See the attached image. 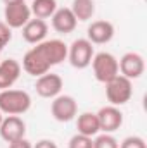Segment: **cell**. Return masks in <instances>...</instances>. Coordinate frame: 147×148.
I'll return each instance as SVG.
<instances>
[{"label": "cell", "mask_w": 147, "mask_h": 148, "mask_svg": "<svg viewBox=\"0 0 147 148\" xmlns=\"http://www.w3.org/2000/svg\"><path fill=\"white\" fill-rule=\"evenodd\" d=\"M30 10L37 19L45 21L47 17H52V14L57 10V2L55 0H33L30 5Z\"/></svg>", "instance_id": "obj_18"}, {"label": "cell", "mask_w": 147, "mask_h": 148, "mask_svg": "<svg viewBox=\"0 0 147 148\" xmlns=\"http://www.w3.org/2000/svg\"><path fill=\"white\" fill-rule=\"evenodd\" d=\"M97 119H99L101 131L114 133L123 124V112L119 110L116 105H107V107H102L101 110L97 112Z\"/></svg>", "instance_id": "obj_11"}, {"label": "cell", "mask_w": 147, "mask_h": 148, "mask_svg": "<svg viewBox=\"0 0 147 148\" xmlns=\"http://www.w3.org/2000/svg\"><path fill=\"white\" fill-rule=\"evenodd\" d=\"M94 59V45L87 38H78L68 47V60L74 69H87Z\"/></svg>", "instance_id": "obj_5"}, {"label": "cell", "mask_w": 147, "mask_h": 148, "mask_svg": "<svg viewBox=\"0 0 147 148\" xmlns=\"http://www.w3.org/2000/svg\"><path fill=\"white\" fill-rule=\"evenodd\" d=\"M52 28L57 31V33H61V35H69V33H73L74 28H76V24H78V21H76V17H74V14L71 12V9L69 7H61V9H57L54 14H52Z\"/></svg>", "instance_id": "obj_13"}, {"label": "cell", "mask_w": 147, "mask_h": 148, "mask_svg": "<svg viewBox=\"0 0 147 148\" xmlns=\"http://www.w3.org/2000/svg\"><path fill=\"white\" fill-rule=\"evenodd\" d=\"M50 114L57 122H69L78 114V103L71 95H57L52 98Z\"/></svg>", "instance_id": "obj_7"}, {"label": "cell", "mask_w": 147, "mask_h": 148, "mask_svg": "<svg viewBox=\"0 0 147 148\" xmlns=\"http://www.w3.org/2000/svg\"><path fill=\"white\" fill-rule=\"evenodd\" d=\"M10 40H12V29H10L3 21H0V53H2V50L9 45Z\"/></svg>", "instance_id": "obj_22"}, {"label": "cell", "mask_w": 147, "mask_h": 148, "mask_svg": "<svg viewBox=\"0 0 147 148\" xmlns=\"http://www.w3.org/2000/svg\"><path fill=\"white\" fill-rule=\"evenodd\" d=\"M2 119H3V114L0 112V124H2Z\"/></svg>", "instance_id": "obj_26"}, {"label": "cell", "mask_w": 147, "mask_h": 148, "mask_svg": "<svg viewBox=\"0 0 147 148\" xmlns=\"http://www.w3.org/2000/svg\"><path fill=\"white\" fill-rule=\"evenodd\" d=\"M119 148H147L146 140L140 136H128L121 141Z\"/></svg>", "instance_id": "obj_21"}, {"label": "cell", "mask_w": 147, "mask_h": 148, "mask_svg": "<svg viewBox=\"0 0 147 148\" xmlns=\"http://www.w3.org/2000/svg\"><path fill=\"white\" fill-rule=\"evenodd\" d=\"M31 109V97L24 90H2L0 91V112L7 115H21Z\"/></svg>", "instance_id": "obj_2"}, {"label": "cell", "mask_w": 147, "mask_h": 148, "mask_svg": "<svg viewBox=\"0 0 147 148\" xmlns=\"http://www.w3.org/2000/svg\"><path fill=\"white\" fill-rule=\"evenodd\" d=\"M62 86H64L62 77L54 73H45L38 76L35 83V90L42 98H55L57 95H61Z\"/></svg>", "instance_id": "obj_9"}, {"label": "cell", "mask_w": 147, "mask_h": 148, "mask_svg": "<svg viewBox=\"0 0 147 148\" xmlns=\"http://www.w3.org/2000/svg\"><path fill=\"white\" fill-rule=\"evenodd\" d=\"M114 38V26L109 21H94L87 29V40L92 45H106Z\"/></svg>", "instance_id": "obj_12"}, {"label": "cell", "mask_w": 147, "mask_h": 148, "mask_svg": "<svg viewBox=\"0 0 147 148\" xmlns=\"http://www.w3.org/2000/svg\"><path fill=\"white\" fill-rule=\"evenodd\" d=\"M30 19H31V10H30V5H26L24 0L14 2V3H5V9H3V23L10 29L23 28Z\"/></svg>", "instance_id": "obj_6"}, {"label": "cell", "mask_w": 147, "mask_h": 148, "mask_svg": "<svg viewBox=\"0 0 147 148\" xmlns=\"http://www.w3.org/2000/svg\"><path fill=\"white\" fill-rule=\"evenodd\" d=\"M3 3H14V2H21V0H2Z\"/></svg>", "instance_id": "obj_25"}, {"label": "cell", "mask_w": 147, "mask_h": 148, "mask_svg": "<svg viewBox=\"0 0 147 148\" xmlns=\"http://www.w3.org/2000/svg\"><path fill=\"white\" fill-rule=\"evenodd\" d=\"M33 148H59V147H57V143L52 141V140H40V141H37V145Z\"/></svg>", "instance_id": "obj_24"}, {"label": "cell", "mask_w": 147, "mask_h": 148, "mask_svg": "<svg viewBox=\"0 0 147 148\" xmlns=\"http://www.w3.org/2000/svg\"><path fill=\"white\" fill-rule=\"evenodd\" d=\"M133 95V86H132V79L118 74L116 77H112L111 81L106 83V97L109 100L111 105H125L126 102H130Z\"/></svg>", "instance_id": "obj_3"}, {"label": "cell", "mask_w": 147, "mask_h": 148, "mask_svg": "<svg viewBox=\"0 0 147 148\" xmlns=\"http://www.w3.org/2000/svg\"><path fill=\"white\" fill-rule=\"evenodd\" d=\"M76 129L80 134H85V136H95L99 134L101 127H99V119H97V114L94 112H83L78 115V121H76Z\"/></svg>", "instance_id": "obj_16"}, {"label": "cell", "mask_w": 147, "mask_h": 148, "mask_svg": "<svg viewBox=\"0 0 147 148\" xmlns=\"http://www.w3.org/2000/svg\"><path fill=\"white\" fill-rule=\"evenodd\" d=\"M68 148H94V140L90 136H85V134L76 133L73 138L69 140Z\"/></svg>", "instance_id": "obj_20"}, {"label": "cell", "mask_w": 147, "mask_h": 148, "mask_svg": "<svg viewBox=\"0 0 147 148\" xmlns=\"http://www.w3.org/2000/svg\"><path fill=\"white\" fill-rule=\"evenodd\" d=\"M23 40L26 43H31V45H37V43H42L45 38H47V33H49V26L43 19H30L23 28Z\"/></svg>", "instance_id": "obj_15"}, {"label": "cell", "mask_w": 147, "mask_h": 148, "mask_svg": "<svg viewBox=\"0 0 147 148\" xmlns=\"http://www.w3.org/2000/svg\"><path fill=\"white\" fill-rule=\"evenodd\" d=\"M94 148H119V143L111 133H104L94 140Z\"/></svg>", "instance_id": "obj_19"}, {"label": "cell", "mask_w": 147, "mask_h": 148, "mask_svg": "<svg viewBox=\"0 0 147 148\" xmlns=\"http://www.w3.org/2000/svg\"><path fill=\"white\" fill-rule=\"evenodd\" d=\"M68 59V45L61 40H43L28 50L23 57V69L31 76H42L49 73L50 67L64 62Z\"/></svg>", "instance_id": "obj_1"}, {"label": "cell", "mask_w": 147, "mask_h": 148, "mask_svg": "<svg viewBox=\"0 0 147 148\" xmlns=\"http://www.w3.org/2000/svg\"><path fill=\"white\" fill-rule=\"evenodd\" d=\"M9 148H33L31 141H28L26 138H21V140H16V141H10Z\"/></svg>", "instance_id": "obj_23"}, {"label": "cell", "mask_w": 147, "mask_h": 148, "mask_svg": "<svg viewBox=\"0 0 147 148\" xmlns=\"http://www.w3.org/2000/svg\"><path fill=\"white\" fill-rule=\"evenodd\" d=\"M21 64L16 59H5L0 60V91L9 90L16 84V81L21 76Z\"/></svg>", "instance_id": "obj_14"}, {"label": "cell", "mask_w": 147, "mask_h": 148, "mask_svg": "<svg viewBox=\"0 0 147 148\" xmlns=\"http://www.w3.org/2000/svg\"><path fill=\"white\" fill-rule=\"evenodd\" d=\"M92 69H94L95 79H97L99 83H104V84L119 74V69H118V59H116L112 53H109V52L94 53Z\"/></svg>", "instance_id": "obj_4"}, {"label": "cell", "mask_w": 147, "mask_h": 148, "mask_svg": "<svg viewBox=\"0 0 147 148\" xmlns=\"http://www.w3.org/2000/svg\"><path fill=\"white\" fill-rule=\"evenodd\" d=\"M118 69H119L121 76H125L128 79H139L146 71L144 57L137 52H126L118 60Z\"/></svg>", "instance_id": "obj_8"}, {"label": "cell", "mask_w": 147, "mask_h": 148, "mask_svg": "<svg viewBox=\"0 0 147 148\" xmlns=\"http://www.w3.org/2000/svg\"><path fill=\"white\" fill-rule=\"evenodd\" d=\"M71 12L74 14L76 21H90L95 14V2L94 0H73Z\"/></svg>", "instance_id": "obj_17"}, {"label": "cell", "mask_w": 147, "mask_h": 148, "mask_svg": "<svg viewBox=\"0 0 147 148\" xmlns=\"http://www.w3.org/2000/svg\"><path fill=\"white\" fill-rule=\"evenodd\" d=\"M24 134H26V122L19 115H7V117L2 119L0 136H2L3 141L10 143V141L24 138Z\"/></svg>", "instance_id": "obj_10"}]
</instances>
